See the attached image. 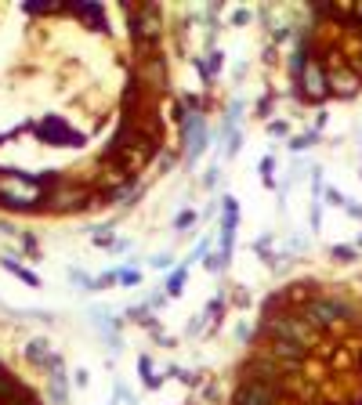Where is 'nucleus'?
<instances>
[{
	"instance_id": "nucleus-1",
	"label": "nucleus",
	"mask_w": 362,
	"mask_h": 405,
	"mask_svg": "<svg viewBox=\"0 0 362 405\" xmlns=\"http://www.w3.org/2000/svg\"><path fill=\"white\" fill-rule=\"evenodd\" d=\"M297 84H301V91L308 94V98H323V94H326V87H329V80H326V73H323V66H319V62H308V66H305V73L297 76Z\"/></svg>"
},
{
	"instance_id": "nucleus-2",
	"label": "nucleus",
	"mask_w": 362,
	"mask_h": 405,
	"mask_svg": "<svg viewBox=\"0 0 362 405\" xmlns=\"http://www.w3.org/2000/svg\"><path fill=\"white\" fill-rule=\"evenodd\" d=\"M225 206V221H221V261L232 253V242H235V221H239V203H235L232 196L221 199Z\"/></svg>"
},
{
	"instance_id": "nucleus-3",
	"label": "nucleus",
	"mask_w": 362,
	"mask_h": 405,
	"mask_svg": "<svg viewBox=\"0 0 362 405\" xmlns=\"http://www.w3.org/2000/svg\"><path fill=\"white\" fill-rule=\"evenodd\" d=\"M308 315L316 318V322H337V318H348L352 307L341 304V300H316V304L308 307Z\"/></svg>"
},
{
	"instance_id": "nucleus-4",
	"label": "nucleus",
	"mask_w": 362,
	"mask_h": 405,
	"mask_svg": "<svg viewBox=\"0 0 362 405\" xmlns=\"http://www.w3.org/2000/svg\"><path fill=\"white\" fill-rule=\"evenodd\" d=\"M37 131H40V138H44V141H66V145H80V134L69 131V127L62 123V120H44V123L37 127Z\"/></svg>"
},
{
	"instance_id": "nucleus-5",
	"label": "nucleus",
	"mask_w": 362,
	"mask_h": 405,
	"mask_svg": "<svg viewBox=\"0 0 362 405\" xmlns=\"http://www.w3.org/2000/svg\"><path fill=\"white\" fill-rule=\"evenodd\" d=\"M275 402V391L269 384H246L239 395H235V405H272Z\"/></svg>"
},
{
	"instance_id": "nucleus-6",
	"label": "nucleus",
	"mask_w": 362,
	"mask_h": 405,
	"mask_svg": "<svg viewBox=\"0 0 362 405\" xmlns=\"http://www.w3.org/2000/svg\"><path fill=\"white\" fill-rule=\"evenodd\" d=\"M275 354H282V359H301L305 344L301 340H293V336H287V333H279L275 336Z\"/></svg>"
},
{
	"instance_id": "nucleus-7",
	"label": "nucleus",
	"mask_w": 362,
	"mask_h": 405,
	"mask_svg": "<svg viewBox=\"0 0 362 405\" xmlns=\"http://www.w3.org/2000/svg\"><path fill=\"white\" fill-rule=\"evenodd\" d=\"M0 264H4V268H8L11 275H15V279H22L26 286H40V279H37V275L29 271V268H22V264H15L11 257H4V261H0Z\"/></svg>"
},
{
	"instance_id": "nucleus-8",
	"label": "nucleus",
	"mask_w": 362,
	"mask_h": 405,
	"mask_svg": "<svg viewBox=\"0 0 362 405\" xmlns=\"http://www.w3.org/2000/svg\"><path fill=\"white\" fill-rule=\"evenodd\" d=\"M26 354H29L33 362H51V354H47V340H44V336H33V340H29V344H26Z\"/></svg>"
},
{
	"instance_id": "nucleus-9",
	"label": "nucleus",
	"mask_w": 362,
	"mask_h": 405,
	"mask_svg": "<svg viewBox=\"0 0 362 405\" xmlns=\"http://www.w3.org/2000/svg\"><path fill=\"white\" fill-rule=\"evenodd\" d=\"M185 271H188V264H181L174 275H170V282H167V294H174V297L181 294V286H185Z\"/></svg>"
},
{
	"instance_id": "nucleus-10",
	"label": "nucleus",
	"mask_w": 362,
	"mask_h": 405,
	"mask_svg": "<svg viewBox=\"0 0 362 405\" xmlns=\"http://www.w3.org/2000/svg\"><path fill=\"white\" fill-rule=\"evenodd\" d=\"M311 141H316V134H301V138H293V141H290V149H293V152H305Z\"/></svg>"
},
{
	"instance_id": "nucleus-11",
	"label": "nucleus",
	"mask_w": 362,
	"mask_h": 405,
	"mask_svg": "<svg viewBox=\"0 0 362 405\" xmlns=\"http://www.w3.org/2000/svg\"><path fill=\"white\" fill-rule=\"evenodd\" d=\"M334 257H337V261H352V257H355V246H334Z\"/></svg>"
},
{
	"instance_id": "nucleus-12",
	"label": "nucleus",
	"mask_w": 362,
	"mask_h": 405,
	"mask_svg": "<svg viewBox=\"0 0 362 405\" xmlns=\"http://www.w3.org/2000/svg\"><path fill=\"white\" fill-rule=\"evenodd\" d=\"M51 0H26V11H47Z\"/></svg>"
},
{
	"instance_id": "nucleus-13",
	"label": "nucleus",
	"mask_w": 362,
	"mask_h": 405,
	"mask_svg": "<svg viewBox=\"0 0 362 405\" xmlns=\"http://www.w3.org/2000/svg\"><path fill=\"white\" fill-rule=\"evenodd\" d=\"M257 170H261L264 177H269V174L275 170V159H272V156H269V159H261V167H257Z\"/></svg>"
},
{
	"instance_id": "nucleus-14",
	"label": "nucleus",
	"mask_w": 362,
	"mask_h": 405,
	"mask_svg": "<svg viewBox=\"0 0 362 405\" xmlns=\"http://www.w3.org/2000/svg\"><path fill=\"white\" fill-rule=\"evenodd\" d=\"M116 279H120V282H127V286H134V282H138V271H120Z\"/></svg>"
},
{
	"instance_id": "nucleus-15",
	"label": "nucleus",
	"mask_w": 362,
	"mask_h": 405,
	"mask_svg": "<svg viewBox=\"0 0 362 405\" xmlns=\"http://www.w3.org/2000/svg\"><path fill=\"white\" fill-rule=\"evenodd\" d=\"M188 224H192V210H185V214L178 217V228H188Z\"/></svg>"
},
{
	"instance_id": "nucleus-16",
	"label": "nucleus",
	"mask_w": 362,
	"mask_h": 405,
	"mask_svg": "<svg viewBox=\"0 0 362 405\" xmlns=\"http://www.w3.org/2000/svg\"><path fill=\"white\" fill-rule=\"evenodd\" d=\"M344 210H348L352 217H362V206H359V203H348V206H344Z\"/></svg>"
},
{
	"instance_id": "nucleus-17",
	"label": "nucleus",
	"mask_w": 362,
	"mask_h": 405,
	"mask_svg": "<svg viewBox=\"0 0 362 405\" xmlns=\"http://www.w3.org/2000/svg\"><path fill=\"white\" fill-rule=\"evenodd\" d=\"M0 391H11V384H8V377H4V369H0Z\"/></svg>"
}]
</instances>
